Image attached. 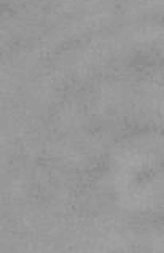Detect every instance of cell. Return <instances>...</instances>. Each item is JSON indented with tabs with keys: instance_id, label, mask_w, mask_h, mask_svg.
Instances as JSON below:
<instances>
[]
</instances>
